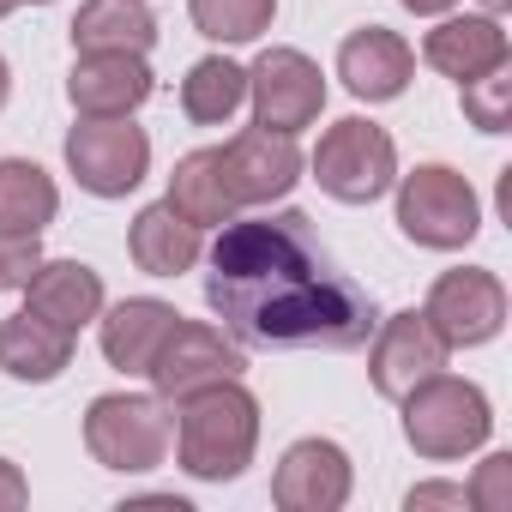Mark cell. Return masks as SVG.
Listing matches in <instances>:
<instances>
[{
  "label": "cell",
  "mask_w": 512,
  "mask_h": 512,
  "mask_svg": "<svg viewBox=\"0 0 512 512\" xmlns=\"http://www.w3.org/2000/svg\"><path fill=\"white\" fill-rule=\"evenodd\" d=\"M67 97L85 121L133 115L151 97V67H145V55H79L73 79H67Z\"/></svg>",
  "instance_id": "15"
},
{
  "label": "cell",
  "mask_w": 512,
  "mask_h": 512,
  "mask_svg": "<svg viewBox=\"0 0 512 512\" xmlns=\"http://www.w3.org/2000/svg\"><path fill=\"white\" fill-rule=\"evenodd\" d=\"M127 247H133V266H139V272H151V278H181V272H193V260H199V229L163 199V205H145V211L133 217Z\"/></svg>",
  "instance_id": "21"
},
{
  "label": "cell",
  "mask_w": 512,
  "mask_h": 512,
  "mask_svg": "<svg viewBox=\"0 0 512 512\" xmlns=\"http://www.w3.org/2000/svg\"><path fill=\"white\" fill-rule=\"evenodd\" d=\"M422 61H428L434 73H446V79L470 85V79H482V73L506 67V31H500V19H494V13L440 19V25L428 31V43H422Z\"/></svg>",
  "instance_id": "16"
},
{
  "label": "cell",
  "mask_w": 512,
  "mask_h": 512,
  "mask_svg": "<svg viewBox=\"0 0 512 512\" xmlns=\"http://www.w3.org/2000/svg\"><path fill=\"white\" fill-rule=\"evenodd\" d=\"M398 229L416 241V247H470L476 229H482V199L476 187L446 169V163H422L398 181Z\"/></svg>",
  "instance_id": "5"
},
{
  "label": "cell",
  "mask_w": 512,
  "mask_h": 512,
  "mask_svg": "<svg viewBox=\"0 0 512 512\" xmlns=\"http://www.w3.org/2000/svg\"><path fill=\"white\" fill-rule=\"evenodd\" d=\"M398 404H404V440H410L422 458H434V464L476 452V446L488 440V428H494L488 392H482L476 380H452L446 368L428 374L422 386H410Z\"/></svg>",
  "instance_id": "3"
},
{
  "label": "cell",
  "mask_w": 512,
  "mask_h": 512,
  "mask_svg": "<svg viewBox=\"0 0 512 512\" xmlns=\"http://www.w3.org/2000/svg\"><path fill=\"white\" fill-rule=\"evenodd\" d=\"M13 7H19V0H0V19H7V13H13Z\"/></svg>",
  "instance_id": "34"
},
{
  "label": "cell",
  "mask_w": 512,
  "mask_h": 512,
  "mask_svg": "<svg viewBox=\"0 0 512 512\" xmlns=\"http://www.w3.org/2000/svg\"><path fill=\"white\" fill-rule=\"evenodd\" d=\"M175 452L181 470L199 482H235L253 464V446H260V404L241 380H217L199 386L175 404Z\"/></svg>",
  "instance_id": "2"
},
{
  "label": "cell",
  "mask_w": 512,
  "mask_h": 512,
  "mask_svg": "<svg viewBox=\"0 0 512 512\" xmlns=\"http://www.w3.org/2000/svg\"><path fill=\"white\" fill-rule=\"evenodd\" d=\"M193 31L211 43H253L260 31H272L278 0H187Z\"/></svg>",
  "instance_id": "25"
},
{
  "label": "cell",
  "mask_w": 512,
  "mask_h": 512,
  "mask_svg": "<svg viewBox=\"0 0 512 512\" xmlns=\"http://www.w3.org/2000/svg\"><path fill=\"white\" fill-rule=\"evenodd\" d=\"M157 43V19L145 0H85L73 19V55H145Z\"/></svg>",
  "instance_id": "20"
},
{
  "label": "cell",
  "mask_w": 512,
  "mask_h": 512,
  "mask_svg": "<svg viewBox=\"0 0 512 512\" xmlns=\"http://www.w3.org/2000/svg\"><path fill=\"white\" fill-rule=\"evenodd\" d=\"M61 211V193L49 181V169H37L31 157H0V229L13 235H43Z\"/></svg>",
  "instance_id": "23"
},
{
  "label": "cell",
  "mask_w": 512,
  "mask_h": 512,
  "mask_svg": "<svg viewBox=\"0 0 512 512\" xmlns=\"http://www.w3.org/2000/svg\"><path fill=\"white\" fill-rule=\"evenodd\" d=\"M175 320H181V314H175L169 302H157V296H133V302L109 308V314H103V356H109V368L145 374V368L157 362L163 338L175 332Z\"/></svg>",
  "instance_id": "18"
},
{
  "label": "cell",
  "mask_w": 512,
  "mask_h": 512,
  "mask_svg": "<svg viewBox=\"0 0 512 512\" xmlns=\"http://www.w3.org/2000/svg\"><path fill=\"white\" fill-rule=\"evenodd\" d=\"M464 494H470V506H482V512H506V506H512V452L482 458V470H476V482H470Z\"/></svg>",
  "instance_id": "28"
},
{
  "label": "cell",
  "mask_w": 512,
  "mask_h": 512,
  "mask_svg": "<svg viewBox=\"0 0 512 512\" xmlns=\"http://www.w3.org/2000/svg\"><path fill=\"white\" fill-rule=\"evenodd\" d=\"M25 308L37 314V320H49V326H61V332H73L79 338V326H91L97 314H103V278L91 272V266H79V260H43L37 266V278L25 284Z\"/></svg>",
  "instance_id": "17"
},
{
  "label": "cell",
  "mask_w": 512,
  "mask_h": 512,
  "mask_svg": "<svg viewBox=\"0 0 512 512\" xmlns=\"http://www.w3.org/2000/svg\"><path fill=\"white\" fill-rule=\"evenodd\" d=\"M410 73H416V55H410V43H404L398 31H386V25L350 31L344 49H338V79H344L350 97H362V103H392V97H404Z\"/></svg>",
  "instance_id": "14"
},
{
  "label": "cell",
  "mask_w": 512,
  "mask_h": 512,
  "mask_svg": "<svg viewBox=\"0 0 512 512\" xmlns=\"http://www.w3.org/2000/svg\"><path fill=\"white\" fill-rule=\"evenodd\" d=\"M482 7H488V13H506V7H512V0H482Z\"/></svg>",
  "instance_id": "33"
},
{
  "label": "cell",
  "mask_w": 512,
  "mask_h": 512,
  "mask_svg": "<svg viewBox=\"0 0 512 512\" xmlns=\"http://www.w3.org/2000/svg\"><path fill=\"white\" fill-rule=\"evenodd\" d=\"M169 205L193 223V229H223L241 205H235V193H229V181H223V151H187L181 163H175V175H169Z\"/></svg>",
  "instance_id": "22"
},
{
  "label": "cell",
  "mask_w": 512,
  "mask_h": 512,
  "mask_svg": "<svg viewBox=\"0 0 512 512\" xmlns=\"http://www.w3.org/2000/svg\"><path fill=\"white\" fill-rule=\"evenodd\" d=\"M446 356H452V344L428 326V314L422 308H404V314H392V320H380L374 326V350H368V380H374V392L380 398H404L410 386H422L428 374H440L446 368Z\"/></svg>",
  "instance_id": "11"
},
{
  "label": "cell",
  "mask_w": 512,
  "mask_h": 512,
  "mask_svg": "<svg viewBox=\"0 0 512 512\" xmlns=\"http://www.w3.org/2000/svg\"><path fill=\"white\" fill-rule=\"evenodd\" d=\"M428 326L452 344V350H470V344H488L500 326H506V290L494 272L482 266H458V272H440L434 290H428Z\"/></svg>",
  "instance_id": "10"
},
{
  "label": "cell",
  "mask_w": 512,
  "mask_h": 512,
  "mask_svg": "<svg viewBox=\"0 0 512 512\" xmlns=\"http://www.w3.org/2000/svg\"><path fill=\"white\" fill-rule=\"evenodd\" d=\"M404 7H410V13H422V19H440L446 7H458V0H404Z\"/></svg>",
  "instance_id": "31"
},
{
  "label": "cell",
  "mask_w": 512,
  "mask_h": 512,
  "mask_svg": "<svg viewBox=\"0 0 512 512\" xmlns=\"http://www.w3.org/2000/svg\"><path fill=\"white\" fill-rule=\"evenodd\" d=\"M404 506H410V512H428V506H470V494H464L458 482H422V488L404 494Z\"/></svg>",
  "instance_id": "29"
},
{
  "label": "cell",
  "mask_w": 512,
  "mask_h": 512,
  "mask_svg": "<svg viewBox=\"0 0 512 512\" xmlns=\"http://www.w3.org/2000/svg\"><path fill=\"white\" fill-rule=\"evenodd\" d=\"M458 91H464L470 127L506 133V121H512V73H506V67H494V73H482V79H470V85H458Z\"/></svg>",
  "instance_id": "26"
},
{
  "label": "cell",
  "mask_w": 512,
  "mask_h": 512,
  "mask_svg": "<svg viewBox=\"0 0 512 512\" xmlns=\"http://www.w3.org/2000/svg\"><path fill=\"white\" fill-rule=\"evenodd\" d=\"M169 434L175 416L157 392H103L85 410V446L103 470H127V476L157 470L169 458Z\"/></svg>",
  "instance_id": "4"
},
{
  "label": "cell",
  "mask_w": 512,
  "mask_h": 512,
  "mask_svg": "<svg viewBox=\"0 0 512 512\" xmlns=\"http://www.w3.org/2000/svg\"><path fill=\"white\" fill-rule=\"evenodd\" d=\"M241 368H247V356H241L235 338H223V332L205 326V320H175V332L163 338V350H157V362L145 368V380L157 386L163 404H181V398L199 392V386L241 380Z\"/></svg>",
  "instance_id": "8"
},
{
  "label": "cell",
  "mask_w": 512,
  "mask_h": 512,
  "mask_svg": "<svg viewBox=\"0 0 512 512\" xmlns=\"http://www.w3.org/2000/svg\"><path fill=\"white\" fill-rule=\"evenodd\" d=\"M247 97H253V121L272 133H302L320 121L326 109V79L302 49H266L247 73Z\"/></svg>",
  "instance_id": "9"
},
{
  "label": "cell",
  "mask_w": 512,
  "mask_h": 512,
  "mask_svg": "<svg viewBox=\"0 0 512 512\" xmlns=\"http://www.w3.org/2000/svg\"><path fill=\"white\" fill-rule=\"evenodd\" d=\"M43 266V247L37 235H13V229H0V290H25Z\"/></svg>",
  "instance_id": "27"
},
{
  "label": "cell",
  "mask_w": 512,
  "mask_h": 512,
  "mask_svg": "<svg viewBox=\"0 0 512 512\" xmlns=\"http://www.w3.org/2000/svg\"><path fill=\"white\" fill-rule=\"evenodd\" d=\"M31 7H49V0H31Z\"/></svg>",
  "instance_id": "35"
},
{
  "label": "cell",
  "mask_w": 512,
  "mask_h": 512,
  "mask_svg": "<svg viewBox=\"0 0 512 512\" xmlns=\"http://www.w3.org/2000/svg\"><path fill=\"white\" fill-rule=\"evenodd\" d=\"M314 181L332 199H344V205H374L398 181V145H392V133L374 127V121H362V115H344L314 145Z\"/></svg>",
  "instance_id": "6"
},
{
  "label": "cell",
  "mask_w": 512,
  "mask_h": 512,
  "mask_svg": "<svg viewBox=\"0 0 512 512\" xmlns=\"http://www.w3.org/2000/svg\"><path fill=\"white\" fill-rule=\"evenodd\" d=\"M67 169H73V181L85 193L127 199L145 181V169H151V139L127 115H115V121H79L67 133Z\"/></svg>",
  "instance_id": "7"
},
{
  "label": "cell",
  "mask_w": 512,
  "mask_h": 512,
  "mask_svg": "<svg viewBox=\"0 0 512 512\" xmlns=\"http://www.w3.org/2000/svg\"><path fill=\"white\" fill-rule=\"evenodd\" d=\"M7 91H13V73H7V61H0V109H7Z\"/></svg>",
  "instance_id": "32"
},
{
  "label": "cell",
  "mask_w": 512,
  "mask_h": 512,
  "mask_svg": "<svg viewBox=\"0 0 512 512\" xmlns=\"http://www.w3.org/2000/svg\"><path fill=\"white\" fill-rule=\"evenodd\" d=\"M272 500L284 512H338L350 500V452L338 440H296L272 476Z\"/></svg>",
  "instance_id": "13"
},
{
  "label": "cell",
  "mask_w": 512,
  "mask_h": 512,
  "mask_svg": "<svg viewBox=\"0 0 512 512\" xmlns=\"http://www.w3.org/2000/svg\"><path fill=\"white\" fill-rule=\"evenodd\" d=\"M0 368L13 380H31V386H49L73 368V332L37 320L31 308L25 314H7L0 320Z\"/></svg>",
  "instance_id": "19"
},
{
  "label": "cell",
  "mask_w": 512,
  "mask_h": 512,
  "mask_svg": "<svg viewBox=\"0 0 512 512\" xmlns=\"http://www.w3.org/2000/svg\"><path fill=\"white\" fill-rule=\"evenodd\" d=\"M31 500V482H25V470L13 464V458H0V512H19Z\"/></svg>",
  "instance_id": "30"
},
{
  "label": "cell",
  "mask_w": 512,
  "mask_h": 512,
  "mask_svg": "<svg viewBox=\"0 0 512 512\" xmlns=\"http://www.w3.org/2000/svg\"><path fill=\"white\" fill-rule=\"evenodd\" d=\"M223 181L235 193V205H266L284 199L302 181V151L296 133H272V127H247L223 145Z\"/></svg>",
  "instance_id": "12"
},
{
  "label": "cell",
  "mask_w": 512,
  "mask_h": 512,
  "mask_svg": "<svg viewBox=\"0 0 512 512\" xmlns=\"http://www.w3.org/2000/svg\"><path fill=\"white\" fill-rule=\"evenodd\" d=\"M211 314L253 350H362L374 296L332 266L302 211L229 217L205 278Z\"/></svg>",
  "instance_id": "1"
},
{
  "label": "cell",
  "mask_w": 512,
  "mask_h": 512,
  "mask_svg": "<svg viewBox=\"0 0 512 512\" xmlns=\"http://www.w3.org/2000/svg\"><path fill=\"white\" fill-rule=\"evenodd\" d=\"M241 97H247V73H241L235 61H223V55L193 61V73L181 79V109H187V121H199V127H223V121L241 109Z\"/></svg>",
  "instance_id": "24"
}]
</instances>
